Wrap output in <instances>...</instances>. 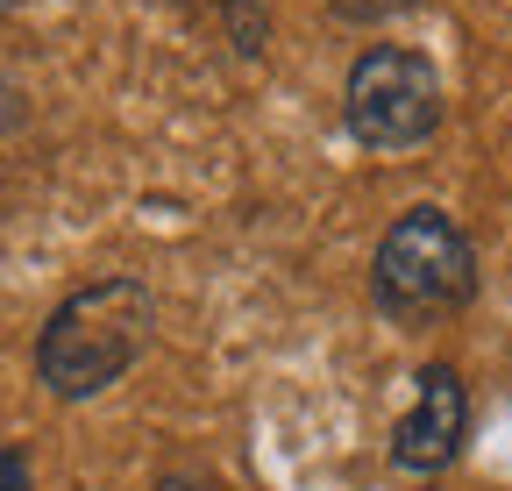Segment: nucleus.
Returning a JSON list of instances; mask_svg holds the SVG:
<instances>
[{
    "instance_id": "1",
    "label": "nucleus",
    "mask_w": 512,
    "mask_h": 491,
    "mask_svg": "<svg viewBox=\"0 0 512 491\" xmlns=\"http://www.w3.org/2000/svg\"><path fill=\"white\" fill-rule=\"evenodd\" d=\"M157 335V299L143 278H100L79 285L36 335V378L57 399H93L136 371V356Z\"/></svg>"
},
{
    "instance_id": "2",
    "label": "nucleus",
    "mask_w": 512,
    "mask_h": 491,
    "mask_svg": "<svg viewBox=\"0 0 512 491\" xmlns=\"http://www.w3.org/2000/svg\"><path fill=\"white\" fill-rule=\"evenodd\" d=\"M370 299H377V314H392L399 328H427V321L463 314V306L477 299V250H470V235L441 207H406L392 228L377 235Z\"/></svg>"
},
{
    "instance_id": "3",
    "label": "nucleus",
    "mask_w": 512,
    "mask_h": 491,
    "mask_svg": "<svg viewBox=\"0 0 512 491\" xmlns=\"http://www.w3.org/2000/svg\"><path fill=\"white\" fill-rule=\"evenodd\" d=\"M342 121L363 150H420L441 129V72L434 57L406 50V43H370L349 86H342Z\"/></svg>"
},
{
    "instance_id": "4",
    "label": "nucleus",
    "mask_w": 512,
    "mask_h": 491,
    "mask_svg": "<svg viewBox=\"0 0 512 491\" xmlns=\"http://www.w3.org/2000/svg\"><path fill=\"white\" fill-rule=\"evenodd\" d=\"M463 442H470V392H463V371H456V363H427L413 406H406L399 427H392V463L413 470V477H434V470H448V463L463 456Z\"/></svg>"
},
{
    "instance_id": "5",
    "label": "nucleus",
    "mask_w": 512,
    "mask_h": 491,
    "mask_svg": "<svg viewBox=\"0 0 512 491\" xmlns=\"http://www.w3.org/2000/svg\"><path fill=\"white\" fill-rule=\"evenodd\" d=\"M406 8H420V0H335V15H349V22H392Z\"/></svg>"
},
{
    "instance_id": "6",
    "label": "nucleus",
    "mask_w": 512,
    "mask_h": 491,
    "mask_svg": "<svg viewBox=\"0 0 512 491\" xmlns=\"http://www.w3.org/2000/svg\"><path fill=\"white\" fill-rule=\"evenodd\" d=\"M0 491H29V456L0 442Z\"/></svg>"
},
{
    "instance_id": "7",
    "label": "nucleus",
    "mask_w": 512,
    "mask_h": 491,
    "mask_svg": "<svg viewBox=\"0 0 512 491\" xmlns=\"http://www.w3.org/2000/svg\"><path fill=\"white\" fill-rule=\"evenodd\" d=\"M228 22L242 29V50H264V22H256V8H249V0H235V8H228Z\"/></svg>"
},
{
    "instance_id": "8",
    "label": "nucleus",
    "mask_w": 512,
    "mask_h": 491,
    "mask_svg": "<svg viewBox=\"0 0 512 491\" xmlns=\"http://www.w3.org/2000/svg\"><path fill=\"white\" fill-rule=\"evenodd\" d=\"M8 129H22V93H15V79L0 72V136Z\"/></svg>"
},
{
    "instance_id": "9",
    "label": "nucleus",
    "mask_w": 512,
    "mask_h": 491,
    "mask_svg": "<svg viewBox=\"0 0 512 491\" xmlns=\"http://www.w3.org/2000/svg\"><path fill=\"white\" fill-rule=\"evenodd\" d=\"M8 8H15V0H0V15H8Z\"/></svg>"
}]
</instances>
